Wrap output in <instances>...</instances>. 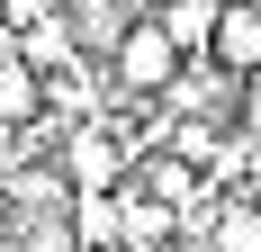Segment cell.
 Here are the masks:
<instances>
[{"mask_svg": "<svg viewBox=\"0 0 261 252\" xmlns=\"http://www.w3.org/2000/svg\"><path fill=\"white\" fill-rule=\"evenodd\" d=\"M189 54L171 45V27L153 18V9H135L126 36H117V54H108V81H117V99H162L171 81H180Z\"/></svg>", "mask_w": 261, "mask_h": 252, "instance_id": "1", "label": "cell"}, {"mask_svg": "<svg viewBox=\"0 0 261 252\" xmlns=\"http://www.w3.org/2000/svg\"><path fill=\"white\" fill-rule=\"evenodd\" d=\"M63 171H72V189H81V198L126 189V180H135V153H126V135H117V117L72 126V135H63Z\"/></svg>", "mask_w": 261, "mask_h": 252, "instance_id": "2", "label": "cell"}, {"mask_svg": "<svg viewBox=\"0 0 261 252\" xmlns=\"http://www.w3.org/2000/svg\"><path fill=\"white\" fill-rule=\"evenodd\" d=\"M162 108H171V117H207V126H243V72H225L216 54H198V63H180V81L162 90Z\"/></svg>", "mask_w": 261, "mask_h": 252, "instance_id": "3", "label": "cell"}, {"mask_svg": "<svg viewBox=\"0 0 261 252\" xmlns=\"http://www.w3.org/2000/svg\"><path fill=\"white\" fill-rule=\"evenodd\" d=\"M9 54H18L36 81L72 72V63H81V27H72V9H63V18H45V27H18V36H9Z\"/></svg>", "mask_w": 261, "mask_h": 252, "instance_id": "4", "label": "cell"}, {"mask_svg": "<svg viewBox=\"0 0 261 252\" xmlns=\"http://www.w3.org/2000/svg\"><path fill=\"white\" fill-rule=\"evenodd\" d=\"M135 189H144V198H162V207H180V216L207 198L198 162H180V153H135Z\"/></svg>", "mask_w": 261, "mask_h": 252, "instance_id": "5", "label": "cell"}, {"mask_svg": "<svg viewBox=\"0 0 261 252\" xmlns=\"http://www.w3.org/2000/svg\"><path fill=\"white\" fill-rule=\"evenodd\" d=\"M216 63L243 72V81L261 72V9L252 0H225V18H216Z\"/></svg>", "mask_w": 261, "mask_h": 252, "instance_id": "6", "label": "cell"}, {"mask_svg": "<svg viewBox=\"0 0 261 252\" xmlns=\"http://www.w3.org/2000/svg\"><path fill=\"white\" fill-rule=\"evenodd\" d=\"M153 18L171 27V45L198 63V54H216V18H225V0H162Z\"/></svg>", "mask_w": 261, "mask_h": 252, "instance_id": "7", "label": "cell"}, {"mask_svg": "<svg viewBox=\"0 0 261 252\" xmlns=\"http://www.w3.org/2000/svg\"><path fill=\"white\" fill-rule=\"evenodd\" d=\"M0 126H45V81L18 54H0Z\"/></svg>", "mask_w": 261, "mask_h": 252, "instance_id": "8", "label": "cell"}, {"mask_svg": "<svg viewBox=\"0 0 261 252\" xmlns=\"http://www.w3.org/2000/svg\"><path fill=\"white\" fill-rule=\"evenodd\" d=\"M216 252H261V207L252 198H225V207H216Z\"/></svg>", "mask_w": 261, "mask_h": 252, "instance_id": "9", "label": "cell"}, {"mask_svg": "<svg viewBox=\"0 0 261 252\" xmlns=\"http://www.w3.org/2000/svg\"><path fill=\"white\" fill-rule=\"evenodd\" d=\"M72 0H0V27L18 36V27H45V18H63Z\"/></svg>", "mask_w": 261, "mask_h": 252, "instance_id": "10", "label": "cell"}, {"mask_svg": "<svg viewBox=\"0 0 261 252\" xmlns=\"http://www.w3.org/2000/svg\"><path fill=\"white\" fill-rule=\"evenodd\" d=\"M252 9H261V0H252Z\"/></svg>", "mask_w": 261, "mask_h": 252, "instance_id": "11", "label": "cell"}]
</instances>
